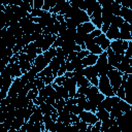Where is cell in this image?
Masks as SVG:
<instances>
[{
  "label": "cell",
  "instance_id": "obj_55",
  "mask_svg": "<svg viewBox=\"0 0 132 132\" xmlns=\"http://www.w3.org/2000/svg\"><path fill=\"white\" fill-rule=\"evenodd\" d=\"M72 72H69V71H66L65 72V74H64V76H65V78H71L72 77Z\"/></svg>",
  "mask_w": 132,
  "mask_h": 132
},
{
  "label": "cell",
  "instance_id": "obj_22",
  "mask_svg": "<svg viewBox=\"0 0 132 132\" xmlns=\"http://www.w3.org/2000/svg\"><path fill=\"white\" fill-rule=\"evenodd\" d=\"M118 106H119L120 110H121L123 113H126V112H129V111H131V104L127 103L125 100H122V99H120V101L118 102Z\"/></svg>",
  "mask_w": 132,
  "mask_h": 132
},
{
  "label": "cell",
  "instance_id": "obj_43",
  "mask_svg": "<svg viewBox=\"0 0 132 132\" xmlns=\"http://www.w3.org/2000/svg\"><path fill=\"white\" fill-rule=\"evenodd\" d=\"M64 80H65V76H64V75H62V76H57V77H55L53 82H54V84H56L57 86H62Z\"/></svg>",
  "mask_w": 132,
  "mask_h": 132
},
{
  "label": "cell",
  "instance_id": "obj_47",
  "mask_svg": "<svg viewBox=\"0 0 132 132\" xmlns=\"http://www.w3.org/2000/svg\"><path fill=\"white\" fill-rule=\"evenodd\" d=\"M70 120H71V125L77 124L80 121L79 118H78V116H75V114H72V113H70Z\"/></svg>",
  "mask_w": 132,
  "mask_h": 132
},
{
  "label": "cell",
  "instance_id": "obj_4",
  "mask_svg": "<svg viewBox=\"0 0 132 132\" xmlns=\"http://www.w3.org/2000/svg\"><path fill=\"white\" fill-rule=\"evenodd\" d=\"M128 43L129 41H125V40H121V39H117V40H111L109 47L112 50V52L114 54H119V55H124L125 51L128 47Z\"/></svg>",
  "mask_w": 132,
  "mask_h": 132
},
{
  "label": "cell",
  "instance_id": "obj_30",
  "mask_svg": "<svg viewBox=\"0 0 132 132\" xmlns=\"http://www.w3.org/2000/svg\"><path fill=\"white\" fill-rule=\"evenodd\" d=\"M37 96H38V90H37V88L34 86L28 93H27V99L29 100V101H33L34 99H36L37 98Z\"/></svg>",
  "mask_w": 132,
  "mask_h": 132
},
{
  "label": "cell",
  "instance_id": "obj_29",
  "mask_svg": "<svg viewBox=\"0 0 132 132\" xmlns=\"http://www.w3.org/2000/svg\"><path fill=\"white\" fill-rule=\"evenodd\" d=\"M121 10V2L120 1H112L111 3V13L112 15H119Z\"/></svg>",
  "mask_w": 132,
  "mask_h": 132
},
{
  "label": "cell",
  "instance_id": "obj_38",
  "mask_svg": "<svg viewBox=\"0 0 132 132\" xmlns=\"http://www.w3.org/2000/svg\"><path fill=\"white\" fill-rule=\"evenodd\" d=\"M124 56L127 57V58H129V59H132V41H129L128 47H127V50L125 51Z\"/></svg>",
  "mask_w": 132,
  "mask_h": 132
},
{
  "label": "cell",
  "instance_id": "obj_21",
  "mask_svg": "<svg viewBox=\"0 0 132 132\" xmlns=\"http://www.w3.org/2000/svg\"><path fill=\"white\" fill-rule=\"evenodd\" d=\"M122 113H123V112L120 110V108H119V106H118V103H117V104H114V105L111 107V109H110V111H109V119L116 120V119H118Z\"/></svg>",
  "mask_w": 132,
  "mask_h": 132
},
{
  "label": "cell",
  "instance_id": "obj_24",
  "mask_svg": "<svg viewBox=\"0 0 132 132\" xmlns=\"http://www.w3.org/2000/svg\"><path fill=\"white\" fill-rule=\"evenodd\" d=\"M95 116L97 117L98 121L102 122V121H105L107 119H109V112L106 111L105 109H100V110H96L95 112Z\"/></svg>",
  "mask_w": 132,
  "mask_h": 132
},
{
  "label": "cell",
  "instance_id": "obj_34",
  "mask_svg": "<svg viewBox=\"0 0 132 132\" xmlns=\"http://www.w3.org/2000/svg\"><path fill=\"white\" fill-rule=\"evenodd\" d=\"M76 86L77 87H90L91 84L85 76H81L78 80H76Z\"/></svg>",
  "mask_w": 132,
  "mask_h": 132
},
{
  "label": "cell",
  "instance_id": "obj_13",
  "mask_svg": "<svg viewBox=\"0 0 132 132\" xmlns=\"http://www.w3.org/2000/svg\"><path fill=\"white\" fill-rule=\"evenodd\" d=\"M56 38H57V36H56V35H52V34L45 35V36L43 37V42H42V46H41L42 53L46 52V51L53 45V43L55 42Z\"/></svg>",
  "mask_w": 132,
  "mask_h": 132
},
{
  "label": "cell",
  "instance_id": "obj_49",
  "mask_svg": "<svg viewBox=\"0 0 132 132\" xmlns=\"http://www.w3.org/2000/svg\"><path fill=\"white\" fill-rule=\"evenodd\" d=\"M34 32H36V33H39V34H42V27L39 25V24H34Z\"/></svg>",
  "mask_w": 132,
  "mask_h": 132
},
{
  "label": "cell",
  "instance_id": "obj_53",
  "mask_svg": "<svg viewBox=\"0 0 132 132\" xmlns=\"http://www.w3.org/2000/svg\"><path fill=\"white\" fill-rule=\"evenodd\" d=\"M51 118H52V120L54 122H57V120H58V112H53L51 114Z\"/></svg>",
  "mask_w": 132,
  "mask_h": 132
},
{
  "label": "cell",
  "instance_id": "obj_14",
  "mask_svg": "<svg viewBox=\"0 0 132 132\" xmlns=\"http://www.w3.org/2000/svg\"><path fill=\"white\" fill-rule=\"evenodd\" d=\"M131 15H132V10H131L130 6H128V7H126V6H121V10H120L119 16H121L125 22L130 23ZM130 24H131V23H130Z\"/></svg>",
  "mask_w": 132,
  "mask_h": 132
},
{
  "label": "cell",
  "instance_id": "obj_46",
  "mask_svg": "<svg viewBox=\"0 0 132 132\" xmlns=\"http://www.w3.org/2000/svg\"><path fill=\"white\" fill-rule=\"evenodd\" d=\"M70 63H71V65L73 66V68H75V67H77V66H79V65H81V64H82V63H81V60H80V59H78L77 57H76V58H74Z\"/></svg>",
  "mask_w": 132,
  "mask_h": 132
},
{
  "label": "cell",
  "instance_id": "obj_11",
  "mask_svg": "<svg viewBox=\"0 0 132 132\" xmlns=\"http://www.w3.org/2000/svg\"><path fill=\"white\" fill-rule=\"evenodd\" d=\"M94 29H96V28L94 27V25L91 22H86L76 27V32L82 33V34H90Z\"/></svg>",
  "mask_w": 132,
  "mask_h": 132
},
{
  "label": "cell",
  "instance_id": "obj_27",
  "mask_svg": "<svg viewBox=\"0 0 132 132\" xmlns=\"http://www.w3.org/2000/svg\"><path fill=\"white\" fill-rule=\"evenodd\" d=\"M119 30H120V39L121 40H125V41H131L132 40V36H131L130 31L123 30V29H119Z\"/></svg>",
  "mask_w": 132,
  "mask_h": 132
},
{
  "label": "cell",
  "instance_id": "obj_1",
  "mask_svg": "<svg viewBox=\"0 0 132 132\" xmlns=\"http://www.w3.org/2000/svg\"><path fill=\"white\" fill-rule=\"evenodd\" d=\"M97 72H98V77L99 76H104L107 74V72L111 69H114L112 68L108 63H107V55L105 52H103L102 54H100L98 56V59H97V62L96 64L94 65Z\"/></svg>",
  "mask_w": 132,
  "mask_h": 132
},
{
  "label": "cell",
  "instance_id": "obj_9",
  "mask_svg": "<svg viewBox=\"0 0 132 132\" xmlns=\"http://www.w3.org/2000/svg\"><path fill=\"white\" fill-rule=\"evenodd\" d=\"M119 101H120V98L117 97L116 95H113V96H111V97H105V98L103 99V101H102L103 107H104V109H105L106 111L109 112L110 109H111V107H112L114 104H117Z\"/></svg>",
  "mask_w": 132,
  "mask_h": 132
},
{
  "label": "cell",
  "instance_id": "obj_37",
  "mask_svg": "<svg viewBox=\"0 0 132 132\" xmlns=\"http://www.w3.org/2000/svg\"><path fill=\"white\" fill-rule=\"evenodd\" d=\"M84 109L81 107H79L78 105H72L71 106V109H70V113L72 114H75V116H78Z\"/></svg>",
  "mask_w": 132,
  "mask_h": 132
},
{
  "label": "cell",
  "instance_id": "obj_41",
  "mask_svg": "<svg viewBox=\"0 0 132 132\" xmlns=\"http://www.w3.org/2000/svg\"><path fill=\"white\" fill-rule=\"evenodd\" d=\"M62 44H63V39H62L60 36H57V38H56L55 42L53 43L52 47H55V48H57V47H61Z\"/></svg>",
  "mask_w": 132,
  "mask_h": 132
},
{
  "label": "cell",
  "instance_id": "obj_32",
  "mask_svg": "<svg viewBox=\"0 0 132 132\" xmlns=\"http://www.w3.org/2000/svg\"><path fill=\"white\" fill-rule=\"evenodd\" d=\"M116 123V120H111V119H107L105 121H102L101 122V131H105L107 129H109L112 124Z\"/></svg>",
  "mask_w": 132,
  "mask_h": 132
},
{
  "label": "cell",
  "instance_id": "obj_57",
  "mask_svg": "<svg viewBox=\"0 0 132 132\" xmlns=\"http://www.w3.org/2000/svg\"><path fill=\"white\" fill-rule=\"evenodd\" d=\"M2 80H3V78H2V76H1V74H0V90H1V88H2Z\"/></svg>",
  "mask_w": 132,
  "mask_h": 132
},
{
  "label": "cell",
  "instance_id": "obj_18",
  "mask_svg": "<svg viewBox=\"0 0 132 132\" xmlns=\"http://www.w3.org/2000/svg\"><path fill=\"white\" fill-rule=\"evenodd\" d=\"M10 72H11V78L12 79L16 78V77H21L23 75L22 71H21V68L19 66V62L10 64Z\"/></svg>",
  "mask_w": 132,
  "mask_h": 132
},
{
  "label": "cell",
  "instance_id": "obj_42",
  "mask_svg": "<svg viewBox=\"0 0 132 132\" xmlns=\"http://www.w3.org/2000/svg\"><path fill=\"white\" fill-rule=\"evenodd\" d=\"M65 72H66V65H65V62H64V63H61L60 68L57 72V76H62V75L65 74Z\"/></svg>",
  "mask_w": 132,
  "mask_h": 132
},
{
  "label": "cell",
  "instance_id": "obj_16",
  "mask_svg": "<svg viewBox=\"0 0 132 132\" xmlns=\"http://www.w3.org/2000/svg\"><path fill=\"white\" fill-rule=\"evenodd\" d=\"M97 59H98V56L97 55H93V54H89L86 58L81 59V63L85 67L87 66H94L97 62Z\"/></svg>",
  "mask_w": 132,
  "mask_h": 132
},
{
  "label": "cell",
  "instance_id": "obj_36",
  "mask_svg": "<svg viewBox=\"0 0 132 132\" xmlns=\"http://www.w3.org/2000/svg\"><path fill=\"white\" fill-rule=\"evenodd\" d=\"M44 13V11L42 10V9H32L31 10V12L29 13V15L31 16V18H40L42 14Z\"/></svg>",
  "mask_w": 132,
  "mask_h": 132
},
{
  "label": "cell",
  "instance_id": "obj_10",
  "mask_svg": "<svg viewBox=\"0 0 132 132\" xmlns=\"http://www.w3.org/2000/svg\"><path fill=\"white\" fill-rule=\"evenodd\" d=\"M94 41H95L96 44H98V45L101 47V50H102L103 52L106 51V48H108V47H109V44H110V41L106 38L105 34H103V33H101L98 37L94 38Z\"/></svg>",
  "mask_w": 132,
  "mask_h": 132
},
{
  "label": "cell",
  "instance_id": "obj_20",
  "mask_svg": "<svg viewBox=\"0 0 132 132\" xmlns=\"http://www.w3.org/2000/svg\"><path fill=\"white\" fill-rule=\"evenodd\" d=\"M12 80L13 79L11 77H4L3 78V80H2V88H1V92L2 93L7 95V92H8V90H9L11 84H12Z\"/></svg>",
  "mask_w": 132,
  "mask_h": 132
},
{
  "label": "cell",
  "instance_id": "obj_25",
  "mask_svg": "<svg viewBox=\"0 0 132 132\" xmlns=\"http://www.w3.org/2000/svg\"><path fill=\"white\" fill-rule=\"evenodd\" d=\"M105 98V96L104 95H102L101 93H98V94H96L95 96H93L92 98H90L88 101H90L92 104H94L95 106H97L100 102H102L103 101V99Z\"/></svg>",
  "mask_w": 132,
  "mask_h": 132
},
{
  "label": "cell",
  "instance_id": "obj_15",
  "mask_svg": "<svg viewBox=\"0 0 132 132\" xmlns=\"http://www.w3.org/2000/svg\"><path fill=\"white\" fill-rule=\"evenodd\" d=\"M84 76L90 80L93 77H98V72L95 68V66H87L84 68Z\"/></svg>",
  "mask_w": 132,
  "mask_h": 132
},
{
  "label": "cell",
  "instance_id": "obj_33",
  "mask_svg": "<svg viewBox=\"0 0 132 132\" xmlns=\"http://www.w3.org/2000/svg\"><path fill=\"white\" fill-rule=\"evenodd\" d=\"M44 89H45V92H46V96L55 99V97H56V91H55V89L53 88L52 84H51V85H46V86L44 87Z\"/></svg>",
  "mask_w": 132,
  "mask_h": 132
},
{
  "label": "cell",
  "instance_id": "obj_5",
  "mask_svg": "<svg viewBox=\"0 0 132 132\" xmlns=\"http://www.w3.org/2000/svg\"><path fill=\"white\" fill-rule=\"evenodd\" d=\"M62 87L68 92L69 98H73L74 95L76 94V90H77V86H76V81L71 77V78H65V80L63 81Z\"/></svg>",
  "mask_w": 132,
  "mask_h": 132
},
{
  "label": "cell",
  "instance_id": "obj_2",
  "mask_svg": "<svg viewBox=\"0 0 132 132\" xmlns=\"http://www.w3.org/2000/svg\"><path fill=\"white\" fill-rule=\"evenodd\" d=\"M122 75H123V73H121L117 69H111L106 74V76L108 77L109 84H110V86L112 88V92H113L114 95H116L117 91L119 90V88H120V86L122 84Z\"/></svg>",
  "mask_w": 132,
  "mask_h": 132
},
{
  "label": "cell",
  "instance_id": "obj_48",
  "mask_svg": "<svg viewBox=\"0 0 132 132\" xmlns=\"http://www.w3.org/2000/svg\"><path fill=\"white\" fill-rule=\"evenodd\" d=\"M33 129H34V132H41V123H39V122H34Z\"/></svg>",
  "mask_w": 132,
  "mask_h": 132
},
{
  "label": "cell",
  "instance_id": "obj_3",
  "mask_svg": "<svg viewBox=\"0 0 132 132\" xmlns=\"http://www.w3.org/2000/svg\"><path fill=\"white\" fill-rule=\"evenodd\" d=\"M99 93H101L102 95H104L105 97H111L113 96V92H112V88L109 84L108 77L106 75L104 76H99L98 77V86H97Z\"/></svg>",
  "mask_w": 132,
  "mask_h": 132
},
{
  "label": "cell",
  "instance_id": "obj_52",
  "mask_svg": "<svg viewBox=\"0 0 132 132\" xmlns=\"http://www.w3.org/2000/svg\"><path fill=\"white\" fill-rule=\"evenodd\" d=\"M89 81H90L91 86H95V87L98 86V77H93V78H91Z\"/></svg>",
  "mask_w": 132,
  "mask_h": 132
},
{
  "label": "cell",
  "instance_id": "obj_6",
  "mask_svg": "<svg viewBox=\"0 0 132 132\" xmlns=\"http://www.w3.org/2000/svg\"><path fill=\"white\" fill-rule=\"evenodd\" d=\"M78 118L81 122L86 123L87 125H91V126H94L97 122H98V119L97 117L95 116V113L91 112V111H86V110H82L79 114H78Z\"/></svg>",
  "mask_w": 132,
  "mask_h": 132
},
{
  "label": "cell",
  "instance_id": "obj_45",
  "mask_svg": "<svg viewBox=\"0 0 132 132\" xmlns=\"http://www.w3.org/2000/svg\"><path fill=\"white\" fill-rule=\"evenodd\" d=\"M101 33H102V32H101V30H100V29H94V30H93V31L90 33V37L94 39V38L98 37V36H99Z\"/></svg>",
  "mask_w": 132,
  "mask_h": 132
},
{
  "label": "cell",
  "instance_id": "obj_28",
  "mask_svg": "<svg viewBox=\"0 0 132 132\" xmlns=\"http://www.w3.org/2000/svg\"><path fill=\"white\" fill-rule=\"evenodd\" d=\"M124 22H125V21H124L121 16H119V15H113L112 19H111L110 25H111V26H114V27H117V28L120 29V27L124 24Z\"/></svg>",
  "mask_w": 132,
  "mask_h": 132
},
{
  "label": "cell",
  "instance_id": "obj_44",
  "mask_svg": "<svg viewBox=\"0 0 132 132\" xmlns=\"http://www.w3.org/2000/svg\"><path fill=\"white\" fill-rule=\"evenodd\" d=\"M89 54H90V52H89V51H87V50H81L80 52H78V53H77V56H76V57H77L78 59H80V60H81V59L86 58Z\"/></svg>",
  "mask_w": 132,
  "mask_h": 132
},
{
  "label": "cell",
  "instance_id": "obj_19",
  "mask_svg": "<svg viewBox=\"0 0 132 132\" xmlns=\"http://www.w3.org/2000/svg\"><path fill=\"white\" fill-rule=\"evenodd\" d=\"M42 55H43L44 59L50 63V62L52 61V59L56 57V55H57V50H56L55 47H52V46H51L46 52L42 53Z\"/></svg>",
  "mask_w": 132,
  "mask_h": 132
},
{
  "label": "cell",
  "instance_id": "obj_51",
  "mask_svg": "<svg viewBox=\"0 0 132 132\" xmlns=\"http://www.w3.org/2000/svg\"><path fill=\"white\" fill-rule=\"evenodd\" d=\"M65 65H66V71H69V72H72L74 70L73 66L71 65V63L69 61H65Z\"/></svg>",
  "mask_w": 132,
  "mask_h": 132
},
{
  "label": "cell",
  "instance_id": "obj_12",
  "mask_svg": "<svg viewBox=\"0 0 132 132\" xmlns=\"http://www.w3.org/2000/svg\"><path fill=\"white\" fill-rule=\"evenodd\" d=\"M105 36H106V38H107L109 41L120 39V30H119V28H117V27L110 25L109 28H108V30H107L106 33H105Z\"/></svg>",
  "mask_w": 132,
  "mask_h": 132
},
{
  "label": "cell",
  "instance_id": "obj_17",
  "mask_svg": "<svg viewBox=\"0 0 132 132\" xmlns=\"http://www.w3.org/2000/svg\"><path fill=\"white\" fill-rule=\"evenodd\" d=\"M58 122H61L65 125H71V120H70V112L67 111H60L58 112Z\"/></svg>",
  "mask_w": 132,
  "mask_h": 132
},
{
  "label": "cell",
  "instance_id": "obj_39",
  "mask_svg": "<svg viewBox=\"0 0 132 132\" xmlns=\"http://www.w3.org/2000/svg\"><path fill=\"white\" fill-rule=\"evenodd\" d=\"M43 37H44V36L41 34V35H40V36L33 42L34 45L36 46V48H41V46H42V42H43Z\"/></svg>",
  "mask_w": 132,
  "mask_h": 132
},
{
  "label": "cell",
  "instance_id": "obj_7",
  "mask_svg": "<svg viewBox=\"0 0 132 132\" xmlns=\"http://www.w3.org/2000/svg\"><path fill=\"white\" fill-rule=\"evenodd\" d=\"M71 19L74 20L78 25H80L82 23H86V22H90V16L87 14V12L84 11V10H80L78 8L76 9V11L74 12V14Z\"/></svg>",
  "mask_w": 132,
  "mask_h": 132
},
{
  "label": "cell",
  "instance_id": "obj_35",
  "mask_svg": "<svg viewBox=\"0 0 132 132\" xmlns=\"http://www.w3.org/2000/svg\"><path fill=\"white\" fill-rule=\"evenodd\" d=\"M20 7L23 8V9H25V10L28 11L29 13H30L31 10H32V7H31V5H30V3H29V0H24V1H22L21 4H20Z\"/></svg>",
  "mask_w": 132,
  "mask_h": 132
},
{
  "label": "cell",
  "instance_id": "obj_54",
  "mask_svg": "<svg viewBox=\"0 0 132 132\" xmlns=\"http://www.w3.org/2000/svg\"><path fill=\"white\" fill-rule=\"evenodd\" d=\"M64 21H65V19H64L63 15H61V14H57V22L62 23V22H64Z\"/></svg>",
  "mask_w": 132,
  "mask_h": 132
},
{
  "label": "cell",
  "instance_id": "obj_8",
  "mask_svg": "<svg viewBox=\"0 0 132 132\" xmlns=\"http://www.w3.org/2000/svg\"><path fill=\"white\" fill-rule=\"evenodd\" d=\"M32 66H34V67L36 68V70H37L38 72H40V71L43 70L46 66H48V62L44 59L43 55L41 54V55H37V57L35 58V60H34L33 64H32Z\"/></svg>",
  "mask_w": 132,
  "mask_h": 132
},
{
  "label": "cell",
  "instance_id": "obj_26",
  "mask_svg": "<svg viewBox=\"0 0 132 132\" xmlns=\"http://www.w3.org/2000/svg\"><path fill=\"white\" fill-rule=\"evenodd\" d=\"M98 93H99V90H98L97 87H95V86H90V87H88V91H87L85 97L87 98V100H89L90 98H92L93 96H95V95L98 94Z\"/></svg>",
  "mask_w": 132,
  "mask_h": 132
},
{
  "label": "cell",
  "instance_id": "obj_56",
  "mask_svg": "<svg viewBox=\"0 0 132 132\" xmlns=\"http://www.w3.org/2000/svg\"><path fill=\"white\" fill-rule=\"evenodd\" d=\"M36 53H37V55H41V54H42L41 48H36Z\"/></svg>",
  "mask_w": 132,
  "mask_h": 132
},
{
  "label": "cell",
  "instance_id": "obj_31",
  "mask_svg": "<svg viewBox=\"0 0 132 132\" xmlns=\"http://www.w3.org/2000/svg\"><path fill=\"white\" fill-rule=\"evenodd\" d=\"M56 3H57L56 0H43L42 10L43 11H48L51 8H53L56 5Z\"/></svg>",
  "mask_w": 132,
  "mask_h": 132
},
{
  "label": "cell",
  "instance_id": "obj_23",
  "mask_svg": "<svg viewBox=\"0 0 132 132\" xmlns=\"http://www.w3.org/2000/svg\"><path fill=\"white\" fill-rule=\"evenodd\" d=\"M65 2H66L65 0H59V1H57L56 5H55L53 8H51V9L48 10V12H50V13H55V14H58V13L60 12V10L63 8V6H64Z\"/></svg>",
  "mask_w": 132,
  "mask_h": 132
},
{
  "label": "cell",
  "instance_id": "obj_40",
  "mask_svg": "<svg viewBox=\"0 0 132 132\" xmlns=\"http://www.w3.org/2000/svg\"><path fill=\"white\" fill-rule=\"evenodd\" d=\"M43 0H34L33 1V8L34 9H42Z\"/></svg>",
  "mask_w": 132,
  "mask_h": 132
},
{
  "label": "cell",
  "instance_id": "obj_50",
  "mask_svg": "<svg viewBox=\"0 0 132 132\" xmlns=\"http://www.w3.org/2000/svg\"><path fill=\"white\" fill-rule=\"evenodd\" d=\"M76 56H77V53L76 52H72V53H70L68 56H67V58H66V61H69V62H71L74 58H76Z\"/></svg>",
  "mask_w": 132,
  "mask_h": 132
}]
</instances>
